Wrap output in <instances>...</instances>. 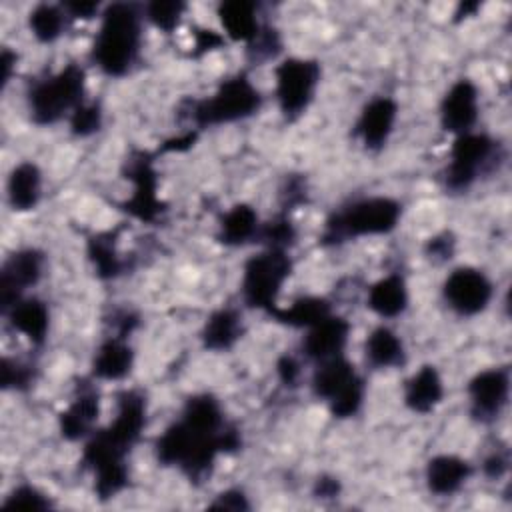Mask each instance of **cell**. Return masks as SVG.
Instances as JSON below:
<instances>
[{
    "label": "cell",
    "instance_id": "cell-27",
    "mask_svg": "<svg viewBox=\"0 0 512 512\" xmlns=\"http://www.w3.org/2000/svg\"><path fill=\"white\" fill-rule=\"evenodd\" d=\"M364 354L368 364L374 368H392L404 364L406 360L402 340L386 326H378L368 334L364 342Z\"/></svg>",
    "mask_w": 512,
    "mask_h": 512
},
{
    "label": "cell",
    "instance_id": "cell-3",
    "mask_svg": "<svg viewBox=\"0 0 512 512\" xmlns=\"http://www.w3.org/2000/svg\"><path fill=\"white\" fill-rule=\"evenodd\" d=\"M140 12L134 4L116 2L102 12V24L94 38L92 60L108 76L126 74L140 52Z\"/></svg>",
    "mask_w": 512,
    "mask_h": 512
},
{
    "label": "cell",
    "instance_id": "cell-13",
    "mask_svg": "<svg viewBox=\"0 0 512 512\" xmlns=\"http://www.w3.org/2000/svg\"><path fill=\"white\" fill-rule=\"evenodd\" d=\"M508 390H510L508 370L490 368V370L478 372L468 382L472 416L480 422H490L498 418V414L508 402Z\"/></svg>",
    "mask_w": 512,
    "mask_h": 512
},
{
    "label": "cell",
    "instance_id": "cell-46",
    "mask_svg": "<svg viewBox=\"0 0 512 512\" xmlns=\"http://www.w3.org/2000/svg\"><path fill=\"white\" fill-rule=\"evenodd\" d=\"M220 44H222V38L218 34H214L212 30H202L196 36V48H200V50H212Z\"/></svg>",
    "mask_w": 512,
    "mask_h": 512
},
{
    "label": "cell",
    "instance_id": "cell-22",
    "mask_svg": "<svg viewBox=\"0 0 512 512\" xmlns=\"http://www.w3.org/2000/svg\"><path fill=\"white\" fill-rule=\"evenodd\" d=\"M134 362V352L122 336H112L100 344L94 362L92 374L102 380H120L124 378Z\"/></svg>",
    "mask_w": 512,
    "mask_h": 512
},
{
    "label": "cell",
    "instance_id": "cell-1",
    "mask_svg": "<svg viewBox=\"0 0 512 512\" xmlns=\"http://www.w3.org/2000/svg\"><path fill=\"white\" fill-rule=\"evenodd\" d=\"M242 444L236 428L226 426L222 432H200L174 422L156 440V458L164 466H180L192 480L204 478L220 452H234Z\"/></svg>",
    "mask_w": 512,
    "mask_h": 512
},
{
    "label": "cell",
    "instance_id": "cell-45",
    "mask_svg": "<svg viewBox=\"0 0 512 512\" xmlns=\"http://www.w3.org/2000/svg\"><path fill=\"white\" fill-rule=\"evenodd\" d=\"M62 8L74 18H92L98 12V4L94 2H66L62 4Z\"/></svg>",
    "mask_w": 512,
    "mask_h": 512
},
{
    "label": "cell",
    "instance_id": "cell-17",
    "mask_svg": "<svg viewBox=\"0 0 512 512\" xmlns=\"http://www.w3.org/2000/svg\"><path fill=\"white\" fill-rule=\"evenodd\" d=\"M100 398L92 386H82L72 404L60 414V434L66 440H80L90 434L98 420Z\"/></svg>",
    "mask_w": 512,
    "mask_h": 512
},
{
    "label": "cell",
    "instance_id": "cell-36",
    "mask_svg": "<svg viewBox=\"0 0 512 512\" xmlns=\"http://www.w3.org/2000/svg\"><path fill=\"white\" fill-rule=\"evenodd\" d=\"M184 8L186 6L182 2H152L148 4L146 14L156 28L164 32H172L180 24Z\"/></svg>",
    "mask_w": 512,
    "mask_h": 512
},
{
    "label": "cell",
    "instance_id": "cell-26",
    "mask_svg": "<svg viewBox=\"0 0 512 512\" xmlns=\"http://www.w3.org/2000/svg\"><path fill=\"white\" fill-rule=\"evenodd\" d=\"M218 16H220V22L224 26V32L232 40L250 42L260 30L254 2H246V0L222 2L218 6Z\"/></svg>",
    "mask_w": 512,
    "mask_h": 512
},
{
    "label": "cell",
    "instance_id": "cell-20",
    "mask_svg": "<svg viewBox=\"0 0 512 512\" xmlns=\"http://www.w3.org/2000/svg\"><path fill=\"white\" fill-rule=\"evenodd\" d=\"M444 396V384L438 370L430 364L422 366L404 386V402L410 410L426 414L434 410Z\"/></svg>",
    "mask_w": 512,
    "mask_h": 512
},
{
    "label": "cell",
    "instance_id": "cell-7",
    "mask_svg": "<svg viewBox=\"0 0 512 512\" xmlns=\"http://www.w3.org/2000/svg\"><path fill=\"white\" fill-rule=\"evenodd\" d=\"M290 270L292 262L286 250L266 248L262 254L252 256L246 262L242 276L244 302L270 314L276 308V298L282 284L288 280Z\"/></svg>",
    "mask_w": 512,
    "mask_h": 512
},
{
    "label": "cell",
    "instance_id": "cell-35",
    "mask_svg": "<svg viewBox=\"0 0 512 512\" xmlns=\"http://www.w3.org/2000/svg\"><path fill=\"white\" fill-rule=\"evenodd\" d=\"M362 400H364V382H362V378H358L328 404H330V412L336 418H350L360 410Z\"/></svg>",
    "mask_w": 512,
    "mask_h": 512
},
{
    "label": "cell",
    "instance_id": "cell-4",
    "mask_svg": "<svg viewBox=\"0 0 512 512\" xmlns=\"http://www.w3.org/2000/svg\"><path fill=\"white\" fill-rule=\"evenodd\" d=\"M400 214H402V208L392 198L374 196V198L358 200L352 206L328 218L322 234V242L336 244L356 236L388 234L396 228Z\"/></svg>",
    "mask_w": 512,
    "mask_h": 512
},
{
    "label": "cell",
    "instance_id": "cell-30",
    "mask_svg": "<svg viewBox=\"0 0 512 512\" xmlns=\"http://www.w3.org/2000/svg\"><path fill=\"white\" fill-rule=\"evenodd\" d=\"M270 314L282 324L296 326V328H312L314 324L330 316V304L324 298L306 296V298H298L288 308L276 306Z\"/></svg>",
    "mask_w": 512,
    "mask_h": 512
},
{
    "label": "cell",
    "instance_id": "cell-18",
    "mask_svg": "<svg viewBox=\"0 0 512 512\" xmlns=\"http://www.w3.org/2000/svg\"><path fill=\"white\" fill-rule=\"evenodd\" d=\"M472 474V466L454 454L434 456L426 464V484L432 494L450 496L458 492Z\"/></svg>",
    "mask_w": 512,
    "mask_h": 512
},
{
    "label": "cell",
    "instance_id": "cell-2",
    "mask_svg": "<svg viewBox=\"0 0 512 512\" xmlns=\"http://www.w3.org/2000/svg\"><path fill=\"white\" fill-rule=\"evenodd\" d=\"M146 426V400L140 392L124 390L118 394V410L114 420L92 436L84 448V464L94 472L124 464L126 454L138 442Z\"/></svg>",
    "mask_w": 512,
    "mask_h": 512
},
{
    "label": "cell",
    "instance_id": "cell-8",
    "mask_svg": "<svg viewBox=\"0 0 512 512\" xmlns=\"http://www.w3.org/2000/svg\"><path fill=\"white\" fill-rule=\"evenodd\" d=\"M276 98L286 120H296L310 106L318 82L320 64L308 58H286L276 70Z\"/></svg>",
    "mask_w": 512,
    "mask_h": 512
},
{
    "label": "cell",
    "instance_id": "cell-29",
    "mask_svg": "<svg viewBox=\"0 0 512 512\" xmlns=\"http://www.w3.org/2000/svg\"><path fill=\"white\" fill-rule=\"evenodd\" d=\"M180 420L200 432H222L226 428L222 408L218 400L210 394H198L188 398Z\"/></svg>",
    "mask_w": 512,
    "mask_h": 512
},
{
    "label": "cell",
    "instance_id": "cell-25",
    "mask_svg": "<svg viewBox=\"0 0 512 512\" xmlns=\"http://www.w3.org/2000/svg\"><path fill=\"white\" fill-rule=\"evenodd\" d=\"M242 318L232 308H220L210 314L202 328V344L208 350H228L242 336Z\"/></svg>",
    "mask_w": 512,
    "mask_h": 512
},
{
    "label": "cell",
    "instance_id": "cell-33",
    "mask_svg": "<svg viewBox=\"0 0 512 512\" xmlns=\"http://www.w3.org/2000/svg\"><path fill=\"white\" fill-rule=\"evenodd\" d=\"M256 238H260V242H264L268 248L286 250L294 244L296 230L286 216H278L266 224H260Z\"/></svg>",
    "mask_w": 512,
    "mask_h": 512
},
{
    "label": "cell",
    "instance_id": "cell-9",
    "mask_svg": "<svg viewBox=\"0 0 512 512\" xmlns=\"http://www.w3.org/2000/svg\"><path fill=\"white\" fill-rule=\"evenodd\" d=\"M494 150L496 142L486 134L464 132L456 136L446 168V186L454 192L470 188L492 160Z\"/></svg>",
    "mask_w": 512,
    "mask_h": 512
},
{
    "label": "cell",
    "instance_id": "cell-21",
    "mask_svg": "<svg viewBox=\"0 0 512 512\" xmlns=\"http://www.w3.org/2000/svg\"><path fill=\"white\" fill-rule=\"evenodd\" d=\"M10 324L14 330L24 334L32 344L40 346L48 334V308L38 298H22L8 312Z\"/></svg>",
    "mask_w": 512,
    "mask_h": 512
},
{
    "label": "cell",
    "instance_id": "cell-43",
    "mask_svg": "<svg viewBox=\"0 0 512 512\" xmlns=\"http://www.w3.org/2000/svg\"><path fill=\"white\" fill-rule=\"evenodd\" d=\"M508 470V454L506 452H494L484 462V474L488 478H500Z\"/></svg>",
    "mask_w": 512,
    "mask_h": 512
},
{
    "label": "cell",
    "instance_id": "cell-37",
    "mask_svg": "<svg viewBox=\"0 0 512 512\" xmlns=\"http://www.w3.org/2000/svg\"><path fill=\"white\" fill-rule=\"evenodd\" d=\"M50 500L46 494H42L38 488L30 486V484H22L18 488H14L6 500H4V508H26V510H46L50 508Z\"/></svg>",
    "mask_w": 512,
    "mask_h": 512
},
{
    "label": "cell",
    "instance_id": "cell-42",
    "mask_svg": "<svg viewBox=\"0 0 512 512\" xmlns=\"http://www.w3.org/2000/svg\"><path fill=\"white\" fill-rule=\"evenodd\" d=\"M278 376L284 384L288 386H294L298 384V378H300V366L298 362L292 358V356H282L278 360Z\"/></svg>",
    "mask_w": 512,
    "mask_h": 512
},
{
    "label": "cell",
    "instance_id": "cell-41",
    "mask_svg": "<svg viewBox=\"0 0 512 512\" xmlns=\"http://www.w3.org/2000/svg\"><path fill=\"white\" fill-rule=\"evenodd\" d=\"M210 508H224V510H248L250 502L240 490H226L216 496V500L210 504Z\"/></svg>",
    "mask_w": 512,
    "mask_h": 512
},
{
    "label": "cell",
    "instance_id": "cell-38",
    "mask_svg": "<svg viewBox=\"0 0 512 512\" xmlns=\"http://www.w3.org/2000/svg\"><path fill=\"white\" fill-rule=\"evenodd\" d=\"M280 36L276 30L268 28V26H260L258 34L248 42V56L254 62H264L274 58L280 52Z\"/></svg>",
    "mask_w": 512,
    "mask_h": 512
},
{
    "label": "cell",
    "instance_id": "cell-40",
    "mask_svg": "<svg viewBox=\"0 0 512 512\" xmlns=\"http://www.w3.org/2000/svg\"><path fill=\"white\" fill-rule=\"evenodd\" d=\"M454 246H456V240L452 234L444 232V234H438L434 238L428 240L426 244V254L434 260H448L452 258L454 254Z\"/></svg>",
    "mask_w": 512,
    "mask_h": 512
},
{
    "label": "cell",
    "instance_id": "cell-23",
    "mask_svg": "<svg viewBox=\"0 0 512 512\" xmlns=\"http://www.w3.org/2000/svg\"><path fill=\"white\" fill-rule=\"evenodd\" d=\"M42 192V174L36 164L22 162L18 164L8 178V202L14 210L26 212L32 210Z\"/></svg>",
    "mask_w": 512,
    "mask_h": 512
},
{
    "label": "cell",
    "instance_id": "cell-12",
    "mask_svg": "<svg viewBox=\"0 0 512 512\" xmlns=\"http://www.w3.org/2000/svg\"><path fill=\"white\" fill-rule=\"evenodd\" d=\"M126 174V178L134 184V192L126 202V210L142 222H154L164 208L156 194L158 180L150 156L144 152H136L128 160Z\"/></svg>",
    "mask_w": 512,
    "mask_h": 512
},
{
    "label": "cell",
    "instance_id": "cell-15",
    "mask_svg": "<svg viewBox=\"0 0 512 512\" xmlns=\"http://www.w3.org/2000/svg\"><path fill=\"white\" fill-rule=\"evenodd\" d=\"M396 116L398 104L388 96L374 98L362 108L356 122V132L368 150H380L388 142Z\"/></svg>",
    "mask_w": 512,
    "mask_h": 512
},
{
    "label": "cell",
    "instance_id": "cell-19",
    "mask_svg": "<svg viewBox=\"0 0 512 512\" xmlns=\"http://www.w3.org/2000/svg\"><path fill=\"white\" fill-rule=\"evenodd\" d=\"M360 376L356 374L352 362H348L342 354L318 362V368L312 374V392L314 396L332 402L338 394H342L352 382Z\"/></svg>",
    "mask_w": 512,
    "mask_h": 512
},
{
    "label": "cell",
    "instance_id": "cell-31",
    "mask_svg": "<svg viewBox=\"0 0 512 512\" xmlns=\"http://www.w3.org/2000/svg\"><path fill=\"white\" fill-rule=\"evenodd\" d=\"M88 256L100 278H114L122 272L124 264L116 252L114 234H98L88 240Z\"/></svg>",
    "mask_w": 512,
    "mask_h": 512
},
{
    "label": "cell",
    "instance_id": "cell-14",
    "mask_svg": "<svg viewBox=\"0 0 512 512\" xmlns=\"http://www.w3.org/2000/svg\"><path fill=\"white\" fill-rule=\"evenodd\" d=\"M478 118V90L476 86L462 78L450 86L440 104V122L446 132L456 136L472 132Z\"/></svg>",
    "mask_w": 512,
    "mask_h": 512
},
{
    "label": "cell",
    "instance_id": "cell-28",
    "mask_svg": "<svg viewBox=\"0 0 512 512\" xmlns=\"http://www.w3.org/2000/svg\"><path fill=\"white\" fill-rule=\"evenodd\" d=\"M258 214L248 204L232 206L220 220L218 238L226 246H242L258 236Z\"/></svg>",
    "mask_w": 512,
    "mask_h": 512
},
{
    "label": "cell",
    "instance_id": "cell-16",
    "mask_svg": "<svg viewBox=\"0 0 512 512\" xmlns=\"http://www.w3.org/2000/svg\"><path fill=\"white\" fill-rule=\"evenodd\" d=\"M350 334V324L340 316H328L322 322L308 328V334L302 342V350L308 358L322 362L334 356H340Z\"/></svg>",
    "mask_w": 512,
    "mask_h": 512
},
{
    "label": "cell",
    "instance_id": "cell-24",
    "mask_svg": "<svg viewBox=\"0 0 512 512\" xmlns=\"http://www.w3.org/2000/svg\"><path fill=\"white\" fill-rule=\"evenodd\" d=\"M408 306V290L406 282L398 274L384 276L376 284H372L368 292V308L374 310L382 318H394L402 314Z\"/></svg>",
    "mask_w": 512,
    "mask_h": 512
},
{
    "label": "cell",
    "instance_id": "cell-32",
    "mask_svg": "<svg viewBox=\"0 0 512 512\" xmlns=\"http://www.w3.org/2000/svg\"><path fill=\"white\" fill-rule=\"evenodd\" d=\"M64 22V8L54 4H38L28 16V26L40 42H54L62 34Z\"/></svg>",
    "mask_w": 512,
    "mask_h": 512
},
{
    "label": "cell",
    "instance_id": "cell-11",
    "mask_svg": "<svg viewBox=\"0 0 512 512\" xmlns=\"http://www.w3.org/2000/svg\"><path fill=\"white\" fill-rule=\"evenodd\" d=\"M44 268V256L36 248H24L8 256L0 272V302L4 314L22 300V292L34 286Z\"/></svg>",
    "mask_w": 512,
    "mask_h": 512
},
{
    "label": "cell",
    "instance_id": "cell-47",
    "mask_svg": "<svg viewBox=\"0 0 512 512\" xmlns=\"http://www.w3.org/2000/svg\"><path fill=\"white\" fill-rule=\"evenodd\" d=\"M14 64H16V54L10 52V50H2V56H0L2 84H8V80H10V76H12V70H14Z\"/></svg>",
    "mask_w": 512,
    "mask_h": 512
},
{
    "label": "cell",
    "instance_id": "cell-39",
    "mask_svg": "<svg viewBox=\"0 0 512 512\" xmlns=\"http://www.w3.org/2000/svg\"><path fill=\"white\" fill-rule=\"evenodd\" d=\"M32 380H34V370L30 364H24V362L12 360V358L2 360V386L4 388L24 390L32 384Z\"/></svg>",
    "mask_w": 512,
    "mask_h": 512
},
{
    "label": "cell",
    "instance_id": "cell-10",
    "mask_svg": "<svg viewBox=\"0 0 512 512\" xmlns=\"http://www.w3.org/2000/svg\"><path fill=\"white\" fill-rule=\"evenodd\" d=\"M444 298L460 316H474L488 306L492 298V282L482 270L462 266L446 278Z\"/></svg>",
    "mask_w": 512,
    "mask_h": 512
},
{
    "label": "cell",
    "instance_id": "cell-6",
    "mask_svg": "<svg viewBox=\"0 0 512 512\" xmlns=\"http://www.w3.org/2000/svg\"><path fill=\"white\" fill-rule=\"evenodd\" d=\"M260 104L262 96L256 86L244 74H238L224 80L210 98L196 102L192 108V118L198 126L236 122L252 116Z\"/></svg>",
    "mask_w": 512,
    "mask_h": 512
},
{
    "label": "cell",
    "instance_id": "cell-44",
    "mask_svg": "<svg viewBox=\"0 0 512 512\" xmlns=\"http://www.w3.org/2000/svg\"><path fill=\"white\" fill-rule=\"evenodd\" d=\"M314 494L318 498H336L340 494V482L332 476H320L314 486Z\"/></svg>",
    "mask_w": 512,
    "mask_h": 512
},
{
    "label": "cell",
    "instance_id": "cell-5",
    "mask_svg": "<svg viewBox=\"0 0 512 512\" xmlns=\"http://www.w3.org/2000/svg\"><path fill=\"white\" fill-rule=\"evenodd\" d=\"M86 74L78 64H68L60 72L34 84L28 96L30 116L36 124L46 126L74 112L84 102Z\"/></svg>",
    "mask_w": 512,
    "mask_h": 512
},
{
    "label": "cell",
    "instance_id": "cell-34",
    "mask_svg": "<svg viewBox=\"0 0 512 512\" xmlns=\"http://www.w3.org/2000/svg\"><path fill=\"white\" fill-rule=\"evenodd\" d=\"M102 126V110L96 102H82L70 114V130L74 136H90Z\"/></svg>",
    "mask_w": 512,
    "mask_h": 512
}]
</instances>
